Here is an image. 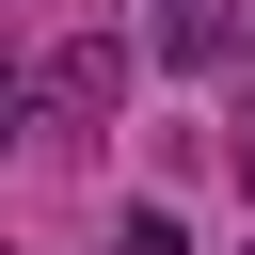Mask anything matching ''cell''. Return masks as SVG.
Segmentation results:
<instances>
[{"label": "cell", "instance_id": "1", "mask_svg": "<svg viewBox=\"0 0 255 255\" xmlns=\"http://www.w3.org/2000/svg\"><path fill=\"white\" fill-rule=\"evenodd\" d=\"M48 112H80V128L128 112V32H64V48H48Z\"/></svg>", "mask_w": 255, "mask_h": 255}, {"label": "cell", "instance_id": "2", "mask_svg": "<svg viewBox=\"0 0 255 255\" xmlns=\"http://www.w3.org/2000/svg\"><path fill=\"white\" fill-rule=\"evenodd\" d=\"M32 112H48V64H16V48H0V159L32 143Z\"/></svg>", "mask_w": 255, "mask_h": 255}, {"label": "cell", "instance_id": "3", "mask_svg": "<svg viewBox=\"0 0 255 255\" xmlns=\"http://www.w3.org/2000/svg\"><path fill=\"white\" fill-rule=\"evenodd\" d=\"M112 255H191V223H175V207H128V223H112Z\"/></svg>", "mask_w": 255, "mask_h": 255}, {"label": "cell", "instance_id": "4", "mask_svg": "<svg viewBox=\"0 0 255 255\" xmlns=\"http://www.w3.org/2000/svg\"><path fill=\"white\" fill-rule=\"evenodd\" d=\"M223 143H239V191H255V96H239V128H223Z\"/></svg>", "mask_w": 255, "mask_h": 255}]
</instances>
